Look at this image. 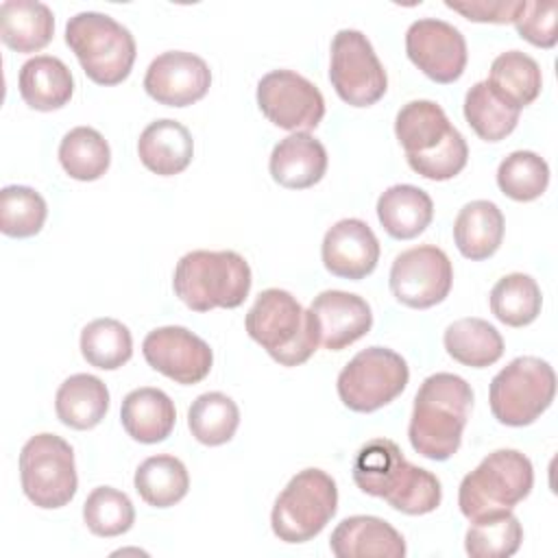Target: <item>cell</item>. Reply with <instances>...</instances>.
<instances>
[{"label":"cell","mask_w":558,"mask_h":558,"mask_svg":"<svg viewBox=\"0 0 558 558\" xmlns=\"http://www.w3.org/2000/svg\"><path fill=\"white\" fill-rule=\"evenodd\" d=\"M355 486L403 514H427L440 506V480L405 460L390 438H373L353 460Z\"/></svg>","instance_id":"6da1fadb"},{"label":"cell","mask_w":558,"mask_h":558,"mask_svg":"<svg viewBox=\"0 0 558 558\" xmlns=\"http://www.w3.org/2000/svg\"><path fill=\"white\" fill-rule=\"evenodd\" d=\"M473 408L471 384L453 373H434L423 379L414 397L408 425L412 449L427 460H449L462 442Z\"/></svg>","instance_id":"7a4b0ae2"},{"label":"cell","mask_w":558,"mask_h":558,"mask_svg":"<svg viewBox=\"0 0 558 558\" xmlns=\"http://www.w3.org/2000/svg\"><path fill=\"white\" fill-rule=\"evenodd\" d=\"M395 135L408 166L429 181L453 179L466 166V140L434 100L405 102L395 118Z\"/></svg>","instance_id":"3957f363"},{"label":"cell","mask_w":558,"mask_h":558,"mask_svg":"<svg viewBox=\"0 0 558 558\" xmlns=\"http://www.w3.org/2000/svg\"><path fill=\"white\" fill-rule=\"evenodd\" d=\"M251 266L235 251H190L174 268V294L194 312L233 310L251 292Z\"/></svg>","instance_id":"277c9868"},{"label":"cell","mask_w":558,"mask_h":558,"mask_svg":"<svg viewBox=\"0 0 558 558\" xmlns=\"http://www.w3.org/2000/svg\"><path fill=\"white\" fill-rule=\"evenodd\" d=\"M244 325L248 336L281 366H299L307 362L318 347L312 312L288 290L268 288L259 292L246 312Z\"/></svg>","instance_id":"5b68a950"},{"label":"cell","mask_w":558,"mask_h":558,"mask_svg":"<svg viewBox=\"0 0 558 558\" xmlns=\"http://www.w3.org/2000/svg\"><path fill=\"white\" fill-rule=\"evenodd\" d=\"M65 44L83 72L98 85L122 83L135 63V39L126 26L107 13L83 11L68 20Z\"/></svg>","instance_id":"8992f818"},{"label":"cell","mask_w":558,"mask_h":558,"mask_svg":"<svg viewBox=\"0 0 558 558\" xmlns=\"http://www.w3.org/2000/svg\"><path fill=\"white\" fill-rule=\"evenodd\" d=\"M534 486V469L527 456L517 449L488 453L458 488L460 512L473 521L497 510H512Z\"/></svg>","instance_id":"52a82bcc"},{"label":"cell","mask_w":558,"mask_h":558,"mask_svg":"<svg viewBox=\"0 0 558 558\" xmlns=\"http://www.w3.org/2000/svg\"><path fill=\"white\" fill-rule=\"evenodd\" d=\"M338 510V488L323 469H303L275 499L270 527L283 543H307L318 536Z\"/></svg>","instance_id":"ba28073f"},{"label":"cell","mask_w":558,"mask_h":558,"mask_svg":"<svg viewBox=\"0 0 558 558\" xmlns=\"http://www.w3.org/2000/svg\"><path fill=\"white\" fill-rule=\"evenodd\" d=\"M556 373L549 362L521 355L506 364L490 381V412L501 425L523 427L534 423L554 401Z\"/></svg>","instance_id":"9c48e42d"},{"label":"cell","mask_w":558,"mask_h":558,"mask_svg":"<svg viewBox=\"0 0 558 558\" xmlns=\"http://www.w3.org/2000/svg\"><path fill=\"white\" fill-rule=\"evenodd\" d=\"M20 480L24 495L37 508H63L78 486L74 449L57 434H35L20 451Z\"/></svg>","instance_id":"30bf717a"},{"label":"cell","mask_w":558,"mask_h":558,"mask_svg":"<svg viewBox=\"0 0 558 558\" xmlns=\"http://www.w3.org/2000/svg\"><path fill=\"white\" fill-rule=\"evenodd\" d=\"M405 360L386 347H368L340 371L336 388L340 401L353 412H375L395 401L408 386Z\"/></svg>","instance_id":"8fae6325"},{"label":"cell","mask_w":558,"mask_h":558,"mask_svg":"<svg viewBox=\"0 0 558 558\" xmlns=\"http://www.w3.org/2000/svg\"><path fill=\"white\" fill-rule=\"evenodd\" d=\"M329 81L351 107H371L386 94V70L362 31L342 28L333 35Z\"/></svg>","instance_id":"7c38bea8"},{"label":"cell","mask_w":558,"mask_h":558,"mask_svg":"<svg viewBox=\"0 0 558 558\" xmlns=\"http://www.w3.org/2000/svg\"><path fill=\"white\" fill-rule=\"evenodd\" d=\"M392 296L414 310H427L449 296L453 266L447 253L434 244H421L399 253L390 266Z\"/></svg>","instance_id":"4fadbf2b"},{"label":"cell","mask_w":558,"mask_h":558,"mask_svg":"<svg viewBox=\"0 0 558 558\" xmlns=\"http://www.w3.org/2000/svg\"><path fill=\"white\" fill-rule=\"evenodd\" d=\"M257 105L279 129L310 133L325 116L320 89L292 70H272L257 83Z\"/></svg>","instance_id":"5bb4252c"},{"label":"cell","mask_w":558,"mask_h":558,"mask_svg":"<svg viewBox=\"0 0 558 558\" xmlns=\"http://www.w3.org/2000/svg\"><path fill=\"white\" fill-rule=\"evenodd\" d=\"M405 54L427 78L442 85L458 81L469 59L464 35L438 17H421L408 26Z\"/></svg>","instance_id":"9a60e30c"},{"label":"cell","mask_w":558,"mask_h":558,"mask_svg":"<svg viewBox=\"0 0 558 558\" xmlns=\"http://www.w3.org/2000/svg\"><path fill=\"white\" fill-rule=\"evenodd\" d=\"M142 353L150 368L183 386L203 381L214 364L209 344L194 331L179 325L148 331L142 342Z\"/></svg>","instance_id":"2e32d148"},{"label":"cell","mask_w":558,"mask_h":558,"mask_svg":"<svg viewBox=\"0 0 558 558\" xmlns=\"http://www.w3.org/2000/svg\"><path fill=\"white\" fill-rule=\"evenodd\" d=\"M211 85L205 59L185 50H168L155 57L144 74L146 94L166 107H187L201 100Z\"/></svg>","instance_id":"e0dca14e"},{"label":"cell","mask_w":558,"mask_h":558,"mask_svg":"<svg viewBox=\"0 0 558 558\" xmlns=\"http://www.w3.org/2000/svg\"><path fill=\"white\" fill-rule=\"evenodd\" d=\"M318 344L329 351H342L357 342L373 327V312L366 299L344 290H325L310 305Z\"/></svg>","instance_id":"ac0fdd59"},{"label":"cell","mask_w":558,"mask_h":558,"mask_svg":"<svg viewBox=\"0 0 558 558\" xmlns=\"http://www.w3.org/2000/svg\"><path fill=\"white\" fill-rule=\"evenodd\" d=\"M325 268L342 279H364L379 262V242L360 218H342L327 229L320 246Z\"/></svg>","instance_id":"d6986e66"},{"label":"cell","mask_w":558,"mask_h":558,"mask_svg":"<svg viewBox=\"0 0 558 558\" xmlns=\"http://www.w3.org/2000/svg\"><path fill=\"white\" fill-rule=\"evenodd\" d=\"M329 547L336 558H403V536L379 517L355 514L342 519L331 532Z\"/></svg>","instance_id":"ffe728a7"},{"label":"cell","mask_w":558,"mask_h":558,"mask_svg":"<svg viewBox=\"0 0 558 558\" xmlns=\"http://www.w3.org/2000/svg\"><path fill=\"white\" fill-rule=\"evenodd\" d=\"M272 179L288 190L316 185L327 172V150L310 133H292L275 144L268 161Z\"/></svg>","instance_id":"44dd1931"},{"label":"cell","mask_w":558,"mask_h":558,"mask_svg":"<svg viewBox=\"0 0 558 558\" xmlns=\"http://www.w3.org/2000/svg\"><path fill=\"white\" fill-rule=\"evenodd\" d=\"M140 161L159 177L183 172L194 157V140L190 131L170 118L150 122L137 140Z\"/></svg>","instance_id":"7402d4cb"},{"label":"cell","mask_w":558,"mask_h":558,"mask_svg":"<svg viewBox=\"0 0 558 558\" xmlns=\"http://www.w3.org/2000/svg\"><path fill=\"white\" fill-rule=\"evenodd\" d=\"M120 421L126 434L144 445H155L166 440L177 421V410L172 399L159 388H135L122 399Z\"/></svg>","instance_id":"603a6c76"},{"label":"cell","mask_w":558,"mask_h":558,"mask_svg":"<svg viewBox=\"0 0 558 558\" xmlns=\"http://www.w3.org/2000/svg\"><path fill=\"white\" fill-rule=\"evenodd\" d=\"M17 87L22 100L35 111H54L70 102L74 78L70 68L50 54H37L20 68Z\"/></svg>","instance_id":"cb8c5ba5"},{"label":"cell","mask_w":558,"mask_h":558,"mask_svg":"<svg viewBox=\"0 0 558 558\" xmlns=\"http://www.w3.org/2000/svg\"><path fill=\"white\" fill-rule=\"evenodd\" d=\"M377 218L390 238L412 240L429 227L434 203L425 190L410 183H397L377 198Z\"/></svg>","instance_id":"d4e9b609"},{"label":"cell","mask_w":558,"mask_h":558,"mask_svg":"<svg viewBox=\"0 0 558 558\" xmlns=\"http://www.w3.org/2000/svg\"><path fill=\"white\" fill-rule=\"evenodd\" d=\"M54 35V15L37 0H4L0 4V37L15 52H37Z\"/></svg>","instance_id":"484cf974"},{"label":"cell","mask_w":558,"mask_h":558,"mask_svg":"<svg viewBox=\"0 0 558 558\" xmlns=\"http://www.w3.org/2000/svg\"><path fill=\"white\" fill-rule=\"evenodd\" d=\"M501 240L504 214L493 201H471L458 211L453 220V242L466 259H488L497 253Z\"/></svg>","instance_id":"4316f807"},{"label":"cell","mask_w":558,"mask_h":558,"mask_svg":"<svg viewBox=\"0 0 558 558\" xmlns=\"http://www.w3.org/2000/svg\"><path fill=\"white\" fill-rule=\"evenodd\" d=\"M109 410V390L102 379L87 373L70 375L54 395L57 418L72 429L96 427Z\"/></svg>","instance_id":"83f0119b"},{"label":"cell","mask_w":558,"mask_h":558,"mask_svg":"<svg viewBox=\"0 0 558 558\" xmlns=\"http://www.w3.org/2000/svg\"><path fill=\"white\" fill-rule=\"evenodd\" d=\"M449 357L471 368H486L504 355L501 333L484 318L466 316L453 320L442 336Z\"/></svg>","instance_id":"f1b7e54d"},{"label":"cell","mask_w":558,"mask_h":558,"mask_svg":"<svg viewBox=\"0 0 558 558\" xmlns=\"http://www.w3.org/2000/svg\"><path fill=\"white\" fill-rule=\"evenodd\" d=\"M137 495L153 508H170L190 490L185 464L168 453L146 458L133 477Z\"/></svg>","instance_id":"f546056e"},{"label":"cell","mask_w":558,"mask_h":558,"mask_svg":"<svg viewBox=\"0 0 558 558\" xmlns=\"http://www.w3.org/2000/svg\"><path fill=\"white\" fill-rule=\"evenodd\" d=\"M486 81L506 102L517 109L532 105L543 87L538 63L521 50L497 54L490 63V76Z\"/></svg>","instance_id":"4dcf8cb0"},{"label":"cell","mask_w":558,"mask_h":558,"mask_svg":"<svg viewBox=\"0 0 558 558\" xmlns=\"http://www.w3.org/2000/svg\"><path fill=\"white\" fill-rule=\"evenodd\" d=\"M521 109L506 102L488 81L475 83L464 96V118L484 142H499L519 124Z\"/></svg>","instance_id":"1f68e13d"},{"label":"cell","mask_w":558,"mask_h":558,"mask_svg":"<svg viewBox=\"0 0 558 558\" xmlns=\"http://www.w3.org/2000/svg\"><path fill=\"white\" fill-rule=\"evenodd\" d=\"M523 541V527L510 510H497L473 519L464 536V549L471 558H508L517 554Z\"/></svg>","instance_id":"d6a6232c"},{"label":"cell","mask_w":558,"mask_h":558,"mask_svg":"<svg viewBox=\"0 0 558 558\" xmlns=\"http://www.w3.org/2000/svg\"><path fill=\"white\" fill-rule=\"evenodd\" d=\"M543 296L534 277L510 272L490 290V312L508 327H525L541 314Z\"/></svg>","instance_id":"836d02e7"},{"label":"cell","mask_w":558,"mask_h":558,"mask_svg":"<svg viewBox=\"0 0 558 558\" xmlns=\"http://www.w3.org/2000/svg\"><path fill=\"white\" fill-rule=\"evenodd\" d=\"M240 425L238 403L225 392H203L187 410V427L192 436L207 445L218 447L235 436Z\"/></svg>","instance_id":"e575fe53"},{"label":"cell","mask_w":558,"mask_h":558,"mask_svg":"<svg viewBox=\"0 0 558 558\" xmlns=\"http://www.w3.org/2000/svg\"><path fill=\"white\" fill-rule=\"evenodd\" d=\"M59 161L72 179L96 181L109 170L111 148L96 129L76 126L63 135L59 144Z\"/></svg>","instance_id":"d590c367"},{"label":"cell","mask_w":558,"mask_h":558,"mask_svg":"<svg viewBox=\"0 0 558 558\" xmlns=\"http://www.w3.org/2000/svg\"><path fill=\"white\" fill-rule=\"evenodd\" d=\"M81 353L87 364L116 371L133 355V336L126 325L116 318H96L81 331Z\"/></svg>","instance_id":"8d00e7d4"},{"label":"cell","mask_w":558,"mask_h":558,"mask_svg":"<svg viewBox=\"0 0 558 558\" xmlns=\"http://www.w3.org/2000/svg\"><path fill=\"white\" fill-rule=\"evenodd\" d=\"M497 185L512 201H534L549 185V166L532 150H514L499 163Z\"/></svg>","instance_id":"74e56055"},{"label":"cell","mask_w":558,"mask_h":558,"mask_svg":"<svg viewBox=\"0 0 558 558\" xmlns=\"http://www.w3.org/2000/svg\"><path fill=\"white\" fill-rule=\"evenodd\" d=\"M83 521L92 534L111 538L133 527L135 508L126 493L113 486H98L83 504Z\"/></svg>","instance_id":"f35d334b"},{"label":"cell","mask_w":558,"mask_h":558,"mask_svg":"<svg viewBox=\"0 0 558 558\" xmlns=\"http://www.w3.org/2000/svg\"><path fill=\"white\" fill-rule=\"evenodd\" d=\"M48 207L39 192L28 185L0 190V231L9 238L37 235L46 222Z\"/></svg>","instance_id":"ab89813d"},{"label":"cell","mask_w":558,"mask_h":558,"mask_svg":"<svg viewBox=\"0 0 558 558\" xmlns=\"http://www.w3.org/2000/svg\"><path fill=\"white\" fill-rule=\"evenodd\" d=\"M558 15V4L554 0H536V2H527L523 11L517 15L514 26L517 33L530 41L532 46L538 48H554L558 41V33H556V17Z\"/></svg>","instance_id":"60d3db41"},{"label":"cell","mask_w":558,"mask_h":558,"mask_svg":"<svg viewBox=\"0 0 558 558\" xmlns=\"http://www.w3.org/2000/svg\"><path fill=\"white\" fill-rule=\"evenodd\" d=\"M445 7L471 22L508 24L523 11L525 0H445Z\"/></svg>","instance_id":"b9f144b4"}]
</instances>
